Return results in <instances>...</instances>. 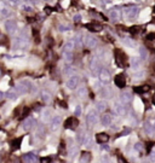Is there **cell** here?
Here are the masks:
<instances>
[{
	"instance_id": "cell-58",
	"label": "cell",
	"mask_w": 155,
	"mask_h": 163,
	"mask_svg": "<svg viewBox=\"0 0 155 163\" xmlns=\"http://www.w3.org/2000/svg\"><path fill=\"white\" fill-rule=\"evenodd\" d=\"M0 74H1V71H0Z\"/></svg>"
},
{
	"instance_id": "cell-52",
	"label": "cell",
	"mask_w": 155,
	"mask_h": 163,
	"mask_svg": "<svg viewBox=\"0 0 155 163\" xmlns=\"http://www.w3.org/2000/svg\"><path fill=\"white\" fill-rule=\"evenodd\" d=\"M35 110H40V104H36L35 105Z\"/></svg>"
},
{
	"instance_id": "cell-35",
	"label": "cell",
	"mask_w": 155,
	"mask_h": 163,
	"mask_svg": "<svg viewBox=\"0 0 155 163\" xmlns=\"http://www.w3.org/2000/svg\"><path fill=\"white\" fill-rule=\"evenodd\" d=\"M69 29H70L69 26H63V24H61V26L58 27V30H59V32H67V30H69Z\"/></svg>"
},
{
	"instance_id": "cell-59",
	"label": "cell",
	"mask_w": 155,
	"mask_h": 163,
	"mask_svg": "<svg viewBox=\"0 0 155 163\" xmlns=\"http://www.w3.org/2000/svg\"><path fill=\"white\" fill-rule=\"evenodd\" d=\"M5 1H7V0H5Z\"/></svg>"
},
{
	"instance_id": "cell-7",
	"label": "cell",
	"mask_w": 155,
	"mask_h": 163,
	"mask_svg": "<svg viewBox=\"0 0 155 163\" xmlns=\"http://www.w3.org/2000/svg\"><path fill=\"white\" fill-rule=\"evenodd\" d=\"M115 58H116V63L119 66H124L125 62H126V56L120 51V50H115Z\"/></svg>"
},
{
	"instance_id": "cell-8",
	"label": "cell",
	"mask_w": 155,
	"mask_h": 163,
	"mask_svg": "<svg viewBox=\"0 0 155 163\" xmlns=\"http://www.w3.org/2000/svg\"><path fill=\"white\" fill-rule=\"evenodd\" d=\"M98 121V116H97V111L96 110H92L89 112L87 115V124L89 126H95Z\"/></svg>"
},
{
	"instance_id": "cell-22",
	"label": "cell",
	"mask_w": 155,
	"mask_h": 163,
	"mask_svg": "<svg viewBox=\"0 0 155 163\" xmlns=\"http://www.w3.org/2000/svg\"><path fill=\"white\" fill-rule=\"evenodd\" d=\"M101 123H102V126H106V127L109 126L112 123V117L109 115H103L101 117Z\"/></svg>"
},
{
	"instance_id": "cell-4",
	"label": "cell",
	"mask_w": 155,
	"mask_h": 163,
	"mask_svg": "<svg viewBox=\"0 0 155 163\" xmlns=\"http://www.w3.org/2000/svg\"><path fill=\"white\" fill-rule=\"evenodd\" d=\"M78 126H79V121L76 117H68L64 121V127L67 129H75Z\"/></svg>"
},
{
	"instance_id": "cell-33",
	"label": "cell",
	"mask_w": 155,
	"mask_h": 163,
	"mask_svg": "<svg viewBox=\"0 0 155 163\" xmlns=\"http://www.w3.org/2000/svg\"><path fill=\"white\" fill-rule=\"evenodd\" d=\"M11 15V11L9 10V9H3L1 10V16H4V17H9Z\"/></svg>"
},
{
	"instance_id": "cell-30",
	"label": "cell",
	"mask_w": 155,
	"mask_h": 163,
	"mask_svg": "<svg viewBox=\"0 0 155 163\" xmlns=\"http://www.w3.org/2000/svg\"><path fill=\"white\" fill-rule=\"evenodd\" d=\"M6 3H7L9 5H11V6H17V5L21 4V0H7Z\"/></svg>"
},
{
	"instance_id": "cell-28",
	"label": "cell",
	"mask_w": 155,
	"mask_h": 163,
	"mask_svg": "<svg viewBox=\"0 0 155 163\" xmlns=\"http://www.w3.org/2000/svg\"><path fill=\"white\" fill-rule=\"evenodd\" d=\"M149 91V86H142V87H134L136 93H145Z\"/></svg>"
},
{
	"instance_id": "cell-32",
	"label": "cell",
	"mask_w": 155,
	"mask_h": 163,
	"mask_svg": "<svg viewBox=\"0 0 155 163\" xmlns=\"http://www.w3.org/2000/svg\"><path fill=\"white\" fill-rule=\"evenodd\" d=\"M106 103L104 102H99V103H97V109L99 110V111H104L106 110Z\"/></svg>"
},
{
	"instance_id": "cell-12",
	"label": "cell",
	"mask_w": 155,
	"mask_h": 163,
	"mask_svg": "<svg viewBox=\"0 0 155 163\" xmlns=\"http://www.w3.org/2000/svg\"><path fill=\"white\" fill-rule=\"evenodd\" d=\"M114 82H115L116 87L124 88V87L126 86V78H125L124 75H118V76L115 77V80H114Z\"/></svg>"
},
{
	"instance_id": "cell-19",
	"label": "cell",
	"mask_w": 155,
	"mask_h": 163,
	"mask_svg": "<svg viewBox=\"0 0 155 163\" xmlns=\"http://www.w3.org/2000/svg\"><path fill=\"white\" fill-rule=\"evenodd\" d=\"M85 27L89 30H91V32H99V30H102V26L97 24V23H90V24H86Z\"/></svg>"
},
{
	"instance_id": "cell-41",
	"label": "cell",
	"mask_w": 155,
	"mask_h": 163,
	"mask_svg": "<svg viewBox=\"0 0 155 163\" xmlns=\"http://www.w3.org/2000/svg\"><path fill=\"white\" fill-rule=\"evenodd\" d=\"M139 27H132V28H130V32L132 33V34H136V33H138L139 32Z\"/></svg>"
},
{
	"instance_id": "cell-40",
	"label": "cell",
	"mask_w": 155,
	"mask_h": 163,
	"mask_svg": "<svg viewBox=\"0 0 155 163\" xmlns=\"http://www.w3.org/2000/svg\"><path fill=\"white\" fill-rule=\"evenodd\" d=\"M22 10H23V12H27V13H29V12H32V11H33V9H32L30 6H23V7H22Z\"/></svg>"
},
{
	"instance_id": "cell-11",
	"label": "cell",
	"mask_w": 155,
	"mask_h": 163,
	"mask_svg": "<svg viewBox=\"0 0 155 163\" xmlns=\"http://www.w3.org/2000/svg\"><path fill=\"white\" fill-rule=\"evenodd\" d=\"M101 69H102V66H101L99 60L97 58H92V60H91V70H92V72L93 74H99Z\"/></svg>"
},
{
	"instance_id": "cell-26",
	"label": "cell",
	"mask_w": 155,
	"mask_h": 163,
	"mask_svg": "<svg viewBox=\"0 0 155 163\" xmlns=\"http://www.w3.org/2000/svg\"><path fill=\"white\" fill-rule=\"evenodd\" d=\"M91 159V155L89 152H83L81 153V162L83 163H89Z\"/></svg>"
},
{
	"instance_id": "cell-43",
	"label": "cell",
	"mask_w": 155,
	"mask_h": 163,
	"mask_svg": "<svg viewBox=\"0 0 155 163\" xmlns=\"http://www.w3.org/2000/svg\"><path fill=\"white\" fill-rule=\"evenodd\" d=\"M134 147H136V150H137V151H142V150H143V144H141V143H137Z\"/></svg>"
},
{
	"instance_id": "cell-20",
	"label": "cell",
	"mask_w": 155,
	"mask_h": 163,
	"mask_svg": "<svg viewBox=\"0 0 155 163\" xmlns=\"http://www.w3.org/2000/svg\"><path fill=\"white\" fill-rule=\"evenodd\" d=\"M17 96H18V93H17L16 88H10V90L5 93V97L9 98V99H16Z\"/></svg>"
},
{
	"instance_id": "cell-3",
	"label": "cell",
	"mask_w": 155,
	"mask_h": 163,
	"mask_svg": "<svg viewBox=\"0 0 155 163\" xmlns=\"http://www.w3.org/2000/svg\"><path fill=\"white\" fill-rule=\"evenodd\" d=\"M28 45V39H27V36H17V38H15V40H14V47L15 48H23L24 46H27Z\"/></svg>"
},
{
	"instance_id": "cell-46",
	"label": "cell",
	"mask_w": 155,
	"mask_h": 163,
	"mask_svg": "<svg viewBox=\"0 0 155 163\" xmlns=\"http://www.w3.org/2000/svg\"><path fill=\"white\" fill-rule=\"evenodd\" d=\"M80 20H81V16L80 15H75L74 16V21L75 22H80Z\"/></svg>"
},
{
	"instance_id": "cell-57",
	"label": "cell",
	"mask_w": 155,
	"mask_h": 163,
	"mask_svg": "<svg viewBox=\"0 0 155 163\" xmlns=\"http://www.w3.org/2000/svg\"><path fill=\"white\" fill-rule=\"evenodd\" d=\"M154 69H155V63H154Z\"/></svg>"
},
{
	"instance_id": "cell-42",
	"label": "cell",
	"mask_w": 155,
	"mask_h": 163,
	"mask_svg": "<svg viewBox=\"0 0 155 163\" xmlns=\"http://www.w3.org/2000/svg\"><path fill=\"white\" fill-rule=\"evenodd\" d=\"M118 112H119L120 115H124V114H125V108L121 106V105H118Z\"/></svg>"
},
{
	"instance_id": "cell-9",
	"label": "cell",
	"mask_w": 155,
	"mask_h": 163,
	"mask_svg": "<svg viewBox=\"0 0 155 163\" xmlns=\"http://www.w3.org/2000/svg\"><path fill=\"white\" fill-rule=\"evenodd\" d=\"M118 9H119V7H113V9H110V11H109V18H110L112 22H118V21L120 20L121 13H120V11H119Z\"/></svg>"
},
{
	"instance_id": "cell-38",
	"label": "cell",
	"mask_w": 155,
	"mask_h": 163,
	"mask_svg": "<svg viewBox=\"0 0 155 163\" xmlns=\"http://www.w3.org/2000/svg\"><path fill=\"white\" fill-rule=\"evenodd\" d=\"M29 111H30V109L29 108H26V109H23V111H22V117H27L28 116V114H29Z\"/></svg>"
},
{
	"instance_id": "cell-47",
	"label": "cell",
	"mask_w": 155,
	"mask_h": 163,
	"mask_svg": "<svg viewBox=\"0 0 155 163\" xmlns=\"http://www.w3.org/2000/svg\"><path fill=\"white\" fill-rule=\"evenodd\" d=\"M118 162H119V163H127V162H126V161H125V159H124L121 156H119V157H118Z\"/></svg>"
},
{
	"instance_id": "cell-27",
	"label": "cell",
	"mask_w": 155,
	"mask_h": 163,
	"mask_svg": "<svg viewBox=\"0 0 155 163\" xmlns=\"http://www.w3.org/2000/svg\"><path fill=\"white\" fill-rule=\"evenodd\" d=\"M73 47H74L73 42H67L63 46V52H73Z\"/></svg>"
},
{
	"instance_id": "cell-49",
	"label": "cell",
	"mask_w": 155,
	"mask_h": 163,
	"mask_svg": "<svg viewBox=\"0 0 155 163\" xmlns=\"http://www.w3.org/2000/svg\"><path fill=\"white\" fill-rule=\"evenodd\" d=\"M45 11H46V13H50V12H51V9H50V7H46Z\"/></svg>"
},
{
	"instance_id": "cell-14",
	"label": "cell",
	"mask_w": 155,
	"mask_h": 163,
	"mask_svg": "<svg viewBox=\"0 0 155 163\" xmlns=\"http://www.w3.org/2000/svg\"><path fill=\"white\" fill-rule=\"evenodd\" d=\"M131 100H132V96H131L130 92L125 91L120 94V102L122 104H128V103H131Z\"/></svg>"
},
{
	"instance_id": "cell-15",
	"label": "cell",
	"mask_w": 155,
	"mask_h": 163,
	"mask_svg": "<svg viewBox=\"0 0 155 163\" xmlns=\"http://www.w3.org/2000/svg\"><path fill=\"white\" fill-rule=\"evenodd\" d=\"M33 126H35V120H34V118H32V117L26 118V120H24V122H23V124H22L23 129H26V130H29Z\"/></svg>"
},
{
	"instance_id": "cell-13",
	"label": "cell",
	"mask_w": 155,
	"mask_h": 163,
	"mask_svg": "<svg viewBox=\"0 0 155 163\" xmlns=\"http://www.w3.org/2000/svg\"><path fill=\"white\" fill-rule=\"evenodd\" d=\"M85 45L89 47V48H92L97 45V39L92 35H86V39H85Z\"/></svg>"
},
{
	"instance_id": "cell-5",
	"label": "cell",
	"mask_w": 155,
	"mask_h": 163,
	"mask_svg": "<svg viewBox=\"0 0 155 163\" xmlns=\"http://www.w3.org/2000/svg\"><path fill=\"white\" fill-rule=\"evenodd\" d=\"M29 87H30V84L28 82V81H22V82L18 84L15 88H16V91H17L18 94H24L29 90Z\"/></svg>"
},
{
	"instance_id": "cell-25",
	"label": "cell",
	"mask_w": 155,
	"mask_h": 163,
	"mask_svg": "<svg viewBox=\"0 0 155 163\" xmlns=\"http://www.w3.org/2000/svg\"><path fill=\"white\" fill-rule=\"evenodd\" d=\"M21 143H22V138H17V139L12 140V143H11V147H12L14 150H17V149H20Z\"/></svg>"
},
{
	"instance_id": "cell-16",
	"label": "cell",
	"mask_w": 155,
	"mask_h": 163,
	"mask_svg": "<svg viewBox=\"0 0 155 163\" xmlns=\"http://www.w3.org/2000/svg\"><path fill=\"white\" fill-rule=\"evenodd\" d=\"M23 161L26 163H38V157L34 153H26L23 156Z\"/></svg>"
},
{
	"instance_id": "cell-36",
	"label": "cell",
	"mask_w": 155,
	"mask_h": 163,
	"mask_svg": "<svg viewBox=\"0 0 155 163\" xmlns=\"http://www.w3.org/2000/svg\"><path fill=\"white\" fill-rule=\"evenodd\" d=\"M144 129H145V132H147L148 134H150V133H151V130H153V127H151V124H149V123H145V126H144Z\"/></svg>"
},
{
	"instance_id": "cell-24",
	"label": "cell",
	"mask_w": 155,
	"mask_h": 163,
	"mask_svg": "<svg viewBox=\"0 0 155 163\" xmlns=\"http://www.w3.org/2000/svg\"><path fill=\"white\" fill-rule=\"evenodd\" d=\"M63 57H64L65 63L70 64L73 62V52H63Z\"/></svg>"
},
{
	"instance_id": "cell-39",
	"label": "cell",
	"mask_w": 155,
	"mask_h": 163,
	"mask_svg": "<svg viewBox=\"0 0 155 163\" xmlns=\"http://www.w3.org/2000/svg\"><path fill=\"white\" fill-rule=\"evenodd\" d=\"M80 115H81V106L78 105L75 109V116H80Z\"/></svg>"
},
{
	"instance_id": "cell-2",
	"label": "cell",
	"mask_w": 155,
	"mask_h": 163,
	"mask_svg": "<svg viewBox=\"0 0 155 163\" xmlns=\"http://www.w3.org/2000/svg\"><path fill=\"white\" fill-rule=\"evenodd\" d=\"M99 80L102 81V84H109L112 80V75L109 72V70H107L106 68H102L99 71Z\"/></svg>"
},
{
	"instance_id": "cell-51",
	"label": "cell",
	"mask_w": 155,
	"mask_h": 163,
	"mask_svg": "<svg viewBox=\"0 0 155 163\" xmlns=\"http://www.w3.org/2000/svg\"><path fill=\"white\" fill-rule=\"evenodd\" d=\"M15 163H22L20 158H15Z\"/></svg>"
},
{
	"instance_id": "cell-54",
	"label": "cell",
	"mask_w": 155,
	"mask_h": 163,
	"mask_svg": "<svg viewBox=\"0 0 155 163\" xmlns=\"http://www.w3.org/2000/svg\"><path fill=\"white\" fill-rule=\"evenodd\" d=\"M3 96H4V94H3L1 92H0V99H1V98H3Z\"/></svg>"
},
{
	"instance_id": "cell-55",
	"label": "cell",
	"mask_w": 155,
	"mask_h": 163,
	"mask_svg": "<svg viewBox=\"0 0 155 163\" xmlns=\"http://www.w3.org/2000/svg\"><path fill=\"white\" fill-rule=\"evenodd\" d=\"M153 128H154V130H155V124H154V126H153Z\"/></svg>"
},
{
	"instance_id": "cell-10",
	"label": "cell",
	"mask_w": 155,
	"mask_h": 163,
	"mask_svg": "<svg viewBox=\"0 0 155 163\" xmlns=\"http://www.w3.org/2000/svg\"><path fill=\"white\" fill-rule=\"evenodd\" d=\"M5 29L9 32V33H15L17 30V23L14 21V20H7L5 22Z\"/></svg>"
},
{
	"instance_id": "cell-6",
	"label": "cell",
	"mask_w": 155,
	"mask_h": 163,
	"mask_svg": "<svg viewBox=\"0 0 155 163\" xmlns=\"http://www.w3.org/2000/svg\"><path fill=\"white\" fill-rule=\"evenodd\" d=\"M79 82H80L79 76H70L69 80L67 81V87L70 90H75L78 87V85H79Z\"/></svg>"
},
{
	"instance_id": "cell-37",
	"label": "cell",
	"mask_w": 155,
	"mask_h": 163,
	"mask_svg": "<svg viewBox=\"0 0 155 163\" xmlns=\"http://www.w3.org/2000/svg\"><path fill=\"white\" fill-rule=\"evenodd\" d=\"M50 99H51V98H50V94H49V93H42V100H44L45 103H49Z\"/></svg>"
},
{
	"instance_id": "cell-1",
	"label": "cell",
	"mask_w": 155,
	"mask_h": 163,
	"mask_svg": "<svg viewBox=\"0 0 155 163\" xmlns=\"http://www.w3.org/2000/svg\"><path fill=\"white\" fill-rule=\"evenodd\" d=\"M138 12H139V7H138V6H128V7H126V9L124 10L125 17H126L127 20H130V21L134 20V18L137 17Z\"/></svg>"
},
{
	"instance_id": "cell-53",
	"label": "cell",
	"mask_w": 155,
	"mask_h": 163,
	"mask_svg": "<svg viewBox=\"0 0 155 163\" xmlns=\"http://www.w3.org/2000/svg\"><path fill=\"white\" fill-rule=\"evenodd\" d=\"M153 104H154V105H155V96H154V97H153Z\"/></svg>"
},
{
	"instance_id": "cell-23",
	"label": "cell",
	"mask_w": 155,
	"mask_h": 163,
	"mask_svg": "<svg viewBox=\"0 0 155 163\" xmlns=\"http://www.w3.org/2000/svg\"><path fill=\"white\" fill-rule=\"evenodd\" d=\"M131 66L133 69H137L141 66V58H137V57H133L131 58Z\"/></svg>"
},
{
	"instance_id": "cell-44",
	"label": "cell",
	"mask_w": 155,
	"mask_h": 163,
	"mask_svg": "<svg viewBox=\"0 0 155 163\" xmlns=\"http://www.w3.org/2000/svg\"><path fill=\"white\" fill-rule=\"evenodd\" d=\"M147 39H148L149 41H154V40H155V34H154V33H151V34L147 35Z\"/></svg>"
},
{
	"instance_id": "cell-21",
	"label": "cell",
	"mask_w": 155,
	"mask_h": 163,
	"mask_svg": "<svg viewBox=\"0 0 155 163\" xmlns=\"http://www.w3.org/2000/svg\"><path fill=\"white\" fill-rule=\"evenodd\" d=\"M84 45V41H83V35L81 34H78L76 36H75V39H74V46L75 47H81Z\"/></svg>"
},
{
	"instance_id": "cell-18",
	"label": "cell",
	"mask_w": 155,
	"mask_h": 163,
	"mask_svg": "<svg viewBox=\"0 0 155 163\" xmlns=\"http://www.w3.org/2000/svg\"><path fill=\"white\" fill-rule=\"evenodd\" d=\"M61 122H62V120H61L59 116H53L52 122H51V129H52V130H56V129L61 126Z\"/></svg>"
},
{
	"instance_id": "cell-31",
	"label": "cell",
	"mask_w": 155,
	"mask_h": 163,
	"mask_svg": "<svg viewBox=\"0 0 155 163\" xmlns=\"http://www.w3.org/2000/svg\"><path fill=\"white\" fill-rule=\"evenodd\" d=\"M122 41H124V44H126L127 46H130V47H134V42H133L131 39H127V38H125Z\"/></svg>"
},
{
	"instance_id": "cell-48",
	"label": "cell",
	"mask_w": 155,
	"mask_h": 163,
	"mask_svg": "<svg viewBox=\"0 0 155 163\" xmlns=\"http://www.w3.org/2000/svg\"><path fill=\"white\" fill-rule=\"evenodd\" d=\"M24 1H27V3H30V4H38V0H24Z\"/></svg>"
},
{
	"instance_id": "cell-50",
	"label": "cell",
	"mask_w": 155,
	"mask_h": 163,
	"mask_svg": "<svg viewBox=\"0 0 155 163\" xmlns=\"http://www.w3.org/2000/svg\"><path fill=\"white\" fill-rule=\"evenodd\" d=\"M101 147H103L104 150H109V147H108L107 145H101Z\"/></svg>"
},
{
	"instance_id": "cell-29",
	"label": "cell",
	"mask_w": 155,
	"mask_h": 163,
	"mask_svg": "<svg viewBox=\"0 0 155 163\" xmlns=\"http://www.w3.org/2000/svg\"><path fill=\"white\" fill-rule=\"evenodd\" d=\"M139 54H141V59H147V57H148V52L144 47H142L139 50Z\"/></svg>"
},
{
	"instance_id": "cell-56",
	"label": "cell",
	"mask_w": 155,
	"mask_h": 163,
	"mask_svg": "<svg viewBox=\"0 0 155 163\" xmlns=\"http://www.w3.org/2000/svg\"><path fill=\"white\" fill-rule=\"evenodd\" d=\"M44 1H50V0H44Z\"/></svg>"
},
{
	"instance_id": "cell-34",
	"label": "cell",
	"mask_w": 155,
	"mask_h": 163,
	"mask_svg": "<svg viewBox=\"0 0 155 163\" xmlns=\"http://www.w3.org/2000/svg\"><path fill=\"white\" fill-rule=\"evenodd\" d=\"M78 96H79V97H84V96H86V88L85 87H83V88H80L79 91H78Z\"/></svg>"
},
{
	"instance_id": "cell-45",
	"label": "cell",
	"mask_w": 155,
	"mask_h": 163,
	"mask_svg": "<svg viewBox=\"0 0 155 163\" xmlns=\"http://www.w3.org/2000/svg\"><path fill=\"white\" fill-rule=\"evenodd\" d=\"M41 163H51V157H44L41 159Z\"/></svg>"
},
{
	"instance_id": "cell-17",
	"label": "cell",
	"mask_w": 155,
	"mask_h": 163,
	"mask_svg": "<svg viewBox=\"0 0 155 163\" xmlns=\"http://www.w3.org/2000/svg\"><path fill=\"white\" fill-rule=\"evenodd\" d=\"M96 140H97V143H99V144H104V143H107V141L109 140V135H108L107 133H98V134L96 135Z\"/></svg>"
}]
</instances>
